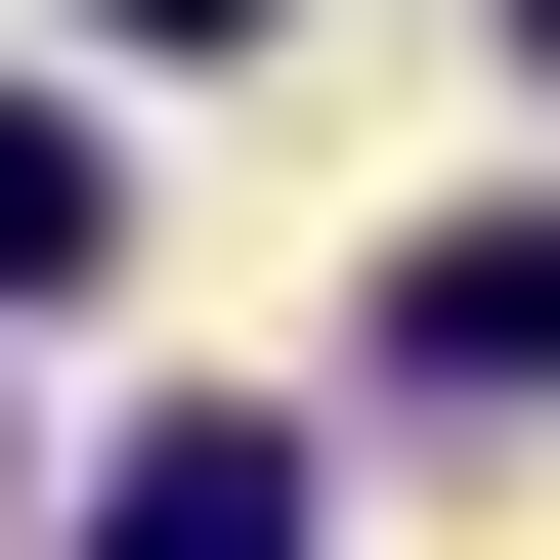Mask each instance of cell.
<instances>
[{
    "label": "cell",
    "instance_id": "6da1fadb",
    "mask_svg": "<svg viewBox=\"0 0 560 560\" xmlns=\"http://www.w3.org/2000/svg\"><path fill=\"white\" fill-rule=\"evenodd\" d=\"M388 346H431V388H560V215H431V259H388Z\"/></svg>",
    "mask_w": 560,
    "mask_h": 560
},
{
    "label": "cell",
    "instance_id": "7a4b0ae2",
    "mask_svg": "<svg viewBox=\"0 0 560 560\" xmlns=\"http://www.w3.org/2000/svg\"><path fill=\"white\" fill-rule=\"evenodd\" d=\"M86 560H302V431H130V517Z\"/></svg>",
    "mask_w": 560,
    "mask_h": 560
},
{
    "label": "cell",
    "instance_id": "3957f363",
    "mask_svg": "<svg viewBox=\"0 0 560 560\" xmlns=\"http://www.w3.org/2000/svg\"><path fill=\"white\" fill-rule=\"evenodd\" d=\"M86 215H130V173H86V130H44V86H0V302H44V259H86Z\"/></svg>",
    "mask_w": 560,
    "mask_h": 560
},
{
    "label": "cell",
    "instance_id": "277c9868",
    "mask_svg": "<svg viewBox=\"0 0 560 560\" xmlns=\"http://www.w3.org/2000/svg\"><path fill=\"white\" fill-rule=\"evenodd\" d=\"M130 44H215V0H130Z\"/></svg>",
    "mask_w": 560,
    "mask_h": 560
},
{
    "label": "cell",
    "instance_id": "5b68a950",
    "mask_svg": "<svg viewBox=\"0 0 560 560\" xmlns=\"http://www.w3.org/2000/svg\"><path fill=\"white\" fill-rule=\"evenodd\" d=\"M517 44H560V0H517Z\"/></svg>",
    "mask_w": 560,
    "mask_h": 560
}]
</instances>
